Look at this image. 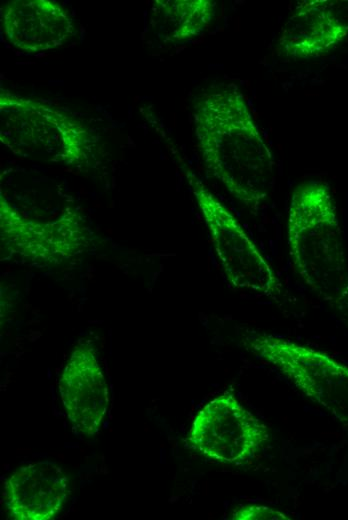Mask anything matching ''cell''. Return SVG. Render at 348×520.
<instances>
[{
    "label": "cell",
    "instance_id": "obj_10",
    "mask_svg": "<svg viewBox=\"0 0 348 520\" xmlns=\"http://www.w3.org/2000/svg\"><path fill=\"white\" fill-rule=\"evenodd\" d=\"M67 486V478L58 465L26 464L14 471L6 482L7 509L18 520L51 519L65 503Z\"/></svg>",
    "mask_w": 348,
    "mask_h": 520
},
{
    "label": "cell",
    "instance_id": "obj_12",
    "mask_svg": "<svg viewBox=\"0 0 348 520\" xmlns=\"http://www.w3.org/2000/svg\"><path fill=\"white\" fill-rule=\"evenodd\" d=\"M233 519H239V520H285L289 519L286 515L283 513L274 510L272 508H268L265 506H247L243 507L239 510H237L233 514Z\"/></svg>",
    "mask_w": 348,
    "mask_h": 520
},
{
    "label": "cell",
    "instance_id": "obj_7",
    "mask_svg": "<svg viewBox=\"0 0 348 520\" xmlns=\"http://www.w3.org/2000/svg\"><path fill=\"white\" fill-rule=\"evenodd\" d=\"M59 392L73 428L80 434H95L107 412V384L96 355L79 346L71 354L59 381Z\"/></svg>",
    "mask_w": 348,
    "mask_h": 520
},
{
    "label": "cell",
    "instance_id": "obj_3",
    "mask_svg": "<svg viewBox=\"0 0 348 520\" xmlns=\"http://www.w3.org/2000/svg\"><path fill=\"white\" fill-rule=\"evenodd\" d=\"M190 183L229 282L267 296L278 293L279 279L236 217L201 181L192 177Z\"/></svg>",
    "mask_w": 348,
    "mask_h": 520
},
{
    "label": "cell",
    "instance_id": "obj_5",
    "mask_svg": "<svg viewBox=\"0 0 348 520\" xmlns=\"http://www.w3.org/2000/svg\"><path fill=\"white\" fill-rule=\"evenodd\" d=\"M1 139L11 149L78 160L87 141L82 127L60 111L8 93L1 95Z\"/></svg>",
    "mask_w": 348,
    "mask_h": 520
},
{
    "label": "cell",
    "instance_id": "obj_1",
    "mask_svg": "<svg viewBox=\"0 0 348 520\" xmlns=\"http://www.w3.org/2000/svg\"><path fill=\"white\" fill-rule=\"evenodd\" d=\"M196 123L210 172L236 199L257 210L272 190L274 162L244 98L230 88L205 95Z\"/></svg>",
    "mask_w": 348,
    "mask_h": 520
},
{
    "label": "cell",
    "instance_id": "obj_6",
    "mask_svg": "<svg viewBox=\"0 0 348 520\" xmlns=\"http://www.w3.org/2000/svg\"><path fill=\"white\" fill-rule=\"evenodd\" d=\"M266 437V426L232 394L224 393L197 413L189 439L203 455L237 464L250 458Z\"/></svg>",
    "mask_w": 348,
    "mask_h": 520
},
{
    "label": "cell",
    "instance_id": "obj_2",
    "mask_svg": "<svg viewBox=\"0 0 348 520\" xmlns=\"http://www.w3.org/2000/svg\"><path fill=\"white\" fill-rule=\"evenodd\" d=\"M288 248L294 269L323 299L348 304V264L336 206L327 185L308 182L292 194Z\"/></svg>",
    "mask_w": 348,
    "mask_h": 520
},
{
    "label": "cell",
    "instance_id": "obj_9",
    "mask_svg": "<svg viewBox=\"0 0 348 520\" xmlns=\"http://www.w3.org/2000/svg\"><path fill=\"white\" fill-rule=\"evenodd\" d=\"M3 32L20 50L37 53L62 45L74 33L68 12L48 0H14L2 8Z\"/></svg>",
    "mask_w": 348,
    "mask_h": 520
},
{
    "label": "cell",
    "instance_id": "obj_4",
    "mask_svg": "<svg viewBox=\"0 0 348 520\" xmlns=\"http://www.w3.org/2000/svg\"><path fill=\"white\" fill-rule=\"evenodd\" d=\"M250 346L306 396L348 422L347 365L313 348L271 336H256Z\"/></svg>",
    "mask_w": 348,
    "mask_h": 520
},
{
    "label": "cell",
    "instance_id": "obj_11",
    "mask_svg": "<svg viewBox=\"0 0 348 520\" xmlns=\"http://www.w3.org/2000/svg\"><path fill=\"white\" fill-rule=\"evenodd\" d=\"M214 14L215 4L209 0H157L150 23L163 40L180 42L199 35Z\"/></svg>",
    "mask_w": 348,
    "mask_h": 520
},
{
    "label": "cell",
    "instance_id": "obj_8",
    "mask_svg": "<svg viewBox=\"0 0 348 520\" xmlns=\"http://www.w3.org/2000/svg\"><path fill=\"white\" fill-rule=\"evenodd\" d=\"M348 34V2L303 1L285 23L279 46L287 56L307 58L328 52Z\"/></svg>",
    "mask_w": 348,
    "mask_h": 520
}]
</instances>
